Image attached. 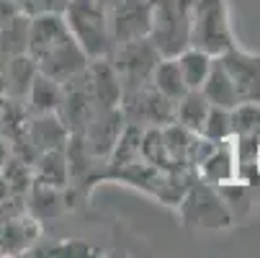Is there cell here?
I'll list each match as a JSON object with an SVG mask.
<instances>
[{
  "label": "cell",
  "mask_w": 260,
  "mask_h": 258,
  "mask_svg": "<svg viewBox=\"0 0 260 258\" xmlns=\"http://www.w3.org/2000/svg\"><path fill=\"white\" fill-rule=\"evenodd\" d=\"M188 47H196L211 57H219L235 47L227 0H193Z\"/></svg>",
  "instance_id": "3957f363"
},
{
  "label": "cell",
  "mask_w": 260,
  "mask_h": 258,
  "mask_svg": "<svg viewBox=\"0 0 260 258\" xmlns=\"http://www.w3.org/2000/svg\"><path fill=\"white\" fill-rule=\"evenodd\" d=\"M8 155H11V147H8V139L0 134V168H3V163L8 160Z\"/></svg>",
  "instance_id": "7402d4cb"
},
{
  "label": "cell",
  "mask_w": 260,
  "mask_h": 258,
  "mask_svg": "<svg viewBox=\"0 0 260 258\" xmlns=\"http://www.w3.org/2000/svg\"><path fill=\"white\" fill-rule=\"evenodd\" d=\"M180 217L185 225L191 227H209V230H219V227H227L230 219H232V212L227 209L224 199L219 196L216 186L206 183L204 178L196 181L188 186L180 196Z\"/></svg>",
  "instance_id": "5b68a950"
},
{
  "label": "cell",
  "mask_w": 260,
  "mask_h": 258,
  "mask_svg": "<svg viewBox=\"0 0 260 258\" xmlns=\"http://www.w3.org/2000/svg\"><path fill=\"white\" fill-rule=\"evenodd\" d=\"M201 134L211 142H224L232 137V122H230V108H219V106H211L209 114H206V122L201 127Z\"/></svg>",
  "instance_id": "ffe728a7"
},
{
  "label": "cell",
  "mask_w": 260,
  "mask_h": 258,
  "mask_svg": "<svg viewBox=\"0 0 260 258\" xmlns=\"http://www.w3.org/2000/svg\"><path fill=\"white\" fill-rule=\"evenodd\" d=\"M34 181L47 183V186L67 189L70 170H67V155L64 147H52L34 158Z\"/></svg>",
  "instance_id": "7c38bea8"
},
{
  "label": "cell",
  "mask_w": 260,
  "mask_h": 258,
  "mask_svg": "<svg viewBox=\"0 0 260 258\" xmlns=\"http://www.w3.org/2000/svg\"><path fill=\"white\" fill-rule=\"evenodd\" d=\"M191 8L193 0H152L147 39L160 52V57H175L188 47Z\"/></svg>",
  "instance_id": "277c9868"
},
{
  "label": "cell",
  "mask_w": 260,
  "mask_h": 258,
  "mask_svg": "<svg viewBox=\"0 0 260 258\" xmlns=\"http://www.w3.org/2000/svg\"><path fill=\"white\" fill-rule=\"evenodd\" d=\"M201 170V178L211 186H224V183H232L237 181V160H235V145H232V137L219 142L211 155L199 165Z\"/></svg>",
  "instance_id": "30bf717a"
},
{
  "label": "cell",
  "mask_w": 260,
  "mask_h": 258,
  "mask_svg": "<svg viewBox=\"0 0 260 258\" xmlns=\"http://www.w3.org/2000/svg\"><path fill=\"white\" fill-rule=\"evenodd\" d=\"M64 21L88 60H103L114 52L108 26V0H67Z\"/></svg>",
  "instance_id": "7a4b0ae2"
},
{
  "label": "cell",
  "mask_w": 260,
  "mask_h": 258,
  "mask_svg": "<svg viewBox=\"0 0 260 258\" xmlns=\"http://www.w3.org/2000/svg\"><path fill=\"white\" fill-rule=\"evenodd\" d=\"M255 173H257V181H260V137H257V155H255Z\"/></svg>",
  "instance_id": "603a6c76"
},
{
  "label": "cell",
  "mask_w": 260,
  "mask_h": 258,
  "mask_svg": "<svg viewBox=\"0 0 260 258\" xmlns=\"http://www.w3.org/2000/svg\"><path fill=\"white\" fill-rule=\"evenodd\" d=\"M150 85L170 101H178L185 91H188L183 83V75H180V67H178L175 57H160L155 62L152 75H150Z\"/></svg>",
  "instance_id": "e0dca14e"
},
{
  "label": "cell",
  "mask_w": 260,
  "mask_h": 258,
  "mask_svg": "<svg viewBox=\"0 0 260 258\" xmlns=\"http://www.w3.org/2000/svg\"><path fill=\"white\" fill-rule=\"evenodd\" d=\"M36 235H39V227L31 217H11L0 222V248H6L8 253H23L34 245Z\"/></svg>",
  "instance_id": "5bb4252c"
},
{
  "label": "cell",
  "mask_w": 260,
  "mask_h": 258,
  "mask_svg": "<svg viewBox=\"0 0 260 258\" xmlns=\"http://www.w3.org/2000/svg\"><path fill=\"white\" fill-rule=\"evenodd\" d=\"M26 54L36 62V70L59 83H67L80 75L90 62L75 42L62 13H44L28 18Z\"/></svg>",
  "instance_id": "6da1fadb"
},
{
  "label": "cell",
  "mask_w": 260,
  "mask_h": 258,
  "mask_svg": "<svg viewBox=\"0 0 260 258\" xmlns=\"http://www.w3.org/2000/svg\"><path fill=\"white\" fill-rule=\"evenodd\" d=\"M28 103V114L31 117H42V114H57L59 106H62V83L44 75V72H36L26 96H23Z\"/></svg>",
  "instance_id": "9c48e42d"
},
{
  "label": "cell",
  "mask_w": 260,
  "mask_h": 258,
  "mask_svg": "<svg viewBox=\"0 0 260 258\" xmlns=\"http://www.w3.org/2000/svg\"><path fill=\"white\" fill-rule=\"evenodd\" d=\"M13 6L21 16L34 18V16H44V13H64L67 0H13Z\"/></svg>",
  "instance_id": "44dd1931"
},
{
  "label": "cell",
  "mask_w": 260,
  "mask_h": 258,
  "mask_svg": "<svg viewBox=\"0 0 260 258\" xmlns=\"http://www.w3.org/2000/svg\"><path fill=\"white\" fill-rule=\"evenodd\" d=\"M0 70H3V80H6V96L11 98H21L26 96L36 70V62L26 54V52H18V54H8L0 60Z\"/></svg>",
  "instance_id": "8fae6325"
},
{
  "label": "cell",
  "mask_w": 260,
  "mask_h": 258,
  "mask_svg": "<svg viewBox=\"0 0 260 258\" xmlns=\"http://www.w3.org/2000/svg\"><path fill=\"white\" fill-rule=\"evenodd\" d=\"M219 65L227 70V75L235 83V91L242 101H257L260 103V54L240 52L237 47L227 49L216 57Z\"/></svg>",
  "instance_id": "ba28073f"
},
{
  "label": "cell",
  "mask_w": 260,
  "mask_h": 258,
  "mask_svg": "<svg viewBox=\"0 0 260 258\" xmlns=\"http://www.w3.org/2000/svg\"><path fill=\"white\" fill-rule=\"evenodd\" d=\"M209 108H211V103L206 101V96H204L201 91H185V93L175 101L173 122H178L180 127L201 134V127H204V122H206Z\"/></svg>",
  "instance_id": "2e32d148"
},
{
  "label": "cell",
  "mask_w": 260,
  "mask_h": 258,
  "mask_svg": "<svg viewBox=\"0 0 260 258\" xmlns=\"http://www.w3.org/2000/svg\"><path fill=\"white\" fill-rule=\"evenodd\" d=\"M108 60H111V65H114L116 75L121 80V96H124L129 91H137V88L150 83L152 67L160 60V52L144 36V39H134V42L114 47Z\"/></svg>",
  "instance_id": "8992f818"
},
{
  "label": "cell",
  "mask_w": 260,
  "mask_h": 258,
  "mask_svg": "<svg viewBox=\"0 0 260 258\" xmlns=\"http://www.w3.org/2000/svg\"><path fill=\"white\" fill-rule=\"evenodd\" d=\"M175 62L180 67V75H183V83L188 91H201L204 80L209 78L211 72V65H214V57L196 49V47H185L183 52L175 54Z\"/></svg>",
  "instance_id": "9a60e30c"
},
{
  "label": "cell",
  "mask_w": 260,
  "mask_h": 258,
  "mask_svg": "<svg viewBox=\"0 0 260 258\" xmlns=\"http://www.w3.org/2000/svg\"><path fill=\"white\" fill-rule=\"evenodd\" d=\"M232 122V137L240 134H260V103L257 101H242L235 108H230Z\"/></svg>",
  "instance_id": "d6986e66"
},
{
  "label": "cell",
  "mask_w": 260,
  "mask_h": 258,
  "mask_svg": "<svg viewBox=\"0 0 260 258\" xmlns=\"http://www.w3.org/2000/svg\"><path fill=\"white\" fill-rule=\"evenodd\" d=\"M152 0H108V26L114 47L150 34Z\"/></svg>",
  "instance_id": "52a82bcc"
},
{
  "label": "cell",
  "mask_w": 260,
  "mask_h": 258,
  "mask_svg": "<svg viewBox=\"0 0 260 258\" xmlns=\"http://www.w3.org/2000/svg\"><path fill=\"white\" fill-rule=\"evenodd\" d=\"M62 191H64V189L47 186V183L34 181L26 194H28V204H31V209L39 214V217H54V214L62 212Z\"/></svg>",
  "instance_id": "ac0fdd59"
},
{
  "label": "cell",
  "mask_w": 260,
  "mask_h": 258,
  "mask_svg": "<svg viewBox=\"0 0 260 258\" xmlns=\"http://www.w3.org/2000/svg\"><path fill=\"white\" fill-rule=\"evenodd\" d=\"M201 93L206 96V101L211 106H219V108H235L240 103V96L235 91V83L232 78L227 75V70L219 65V60L214 57V65H211V72L209 78L204 80L201 85Z\"/></svg>",
  "instance_id": "4fadbf2b"
}]
</instances>
